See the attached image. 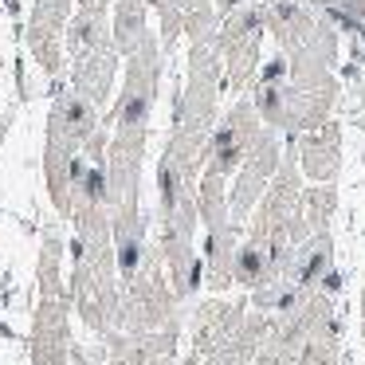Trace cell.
Here are the masks:
<instances>
[{
  "mask_svg": "<svg viewBox=\"0 0 365 365\" xmlns=\"http://www.w3.org/2000/svg\"><path fill=\"white\" fill-rule=\"evenodd\" d=\"M75 240H71V310L83 318L91 334L110 338L118 330V307H122V279L114 263V240H110V212L87 208L75 212Z\"/></svg>",
  "mask_w": 365,
  "mask_h": 365,
  "instance_id": "6da1fadb",
  "label": "cell"
},
{
  "mask_svg": "<svg viewBox=\"0 0 365 365\" xmlns=\"http://www.w3.org/2000/svg\"><path fill=\"white\" fill-rule=\"evenodd\" d=\"M98 114L103 110H95L87 98L56 83V103L48 114V138H43V181L59 220H71V161L98 134Z\"/></svg>",
  "mask_w": 365,
  "mask_h": 365,
  "instance_id": "7a4b0ae2",
  "label": "cell"
},
{
  "mask_svg": "<svg viewBox=\"0 0 365 365\" xmlns=\"http://www.w3.org/2000/svg\"><path fill=\"white\" fill-rule=\"evenodd\" d=\"M181 322V302L165 279L158 244H150L142 271L130 283H122V307H118V330L114 334H145V330H165Z\"/></svg>",
  "mask_w": 365,
  "mask_h": 365,
  "instance_id": "3957f363",
  "label": "cell"
},
{
  "mask_svg": "<svg viewBox=\"0 0 365 365\" xmlns=\"http://www.w3.org/2000/svg\"><path fill=\"white\" fill-rule=\"evenodd\" d=\"M161 83V43L145 36L134 56H126V75H122V95L110 110V134H138L150 138V118L158 103Z\"/></svg>",
  "mask_w": 365,
  "mask_h": 365,
  "instance_id": "277c9868",
  "label": "cell"
},
{
  "mask_svg": "<svg viewBox=\"0 0 365 365\" xmlns=\"http://www.w3.org/2000/svg\"><path fill=\"white\" fill-rule=\"evenodd\" d=\"M71 294L40 299L28 330V365H71Z\"/></svg>",
  "mask_w": 365,
  "mask_h": 365,
  "instance_id": "5b68a950",
  "label": "cell"
},
{
  "mask_svg": "<svg viewBox=\"0 0 365 365\" xmlns=\"http://www.w3.org/2000/svg\"><path fill=\"white\" fill-rule=\"evenodd\" d=\"M275 169H279V142H275V134H259L255 145L247 150L244 165L232 177V189H228V216H232L236 228H244L247 216L255 212V205H259V197L267 192Z\"/></svg>",
  "mask_w": 365,
  "mask_h": 365,
  "instance_id": "8992f818",
  "label": "cell"
},
{
  "mask_svg": "<svg viewBox=\"0 0 365 365\" xmlns=\"http://www.w3.org/2000/svg\"><path fill=\"white\" fill-rule=\"evenodd\" d=\"M259 114H255L252 103H240L220 126L208 134L205 142V173H216V177H236V169L244 165L247 150L255 145L259 138Z\"/></svg>",
  "mask_w": 365,
  "mask_h": 365,
  "instance_id": "52a82bcc",
  "label": "cell"
},
{
  "mask_svg": "<svg viewBox=\"0 0 365 365\" xmlns=\"http://www.w3.org/2000/svg\"><path fill=\"white\" fill-rule=\"evenodd\" d=\"M177 341H181V322L145 334H110L103 338V354L106 365H161L165 357H177Z\"/></svg>",
  "mask_w": 365,
  "mask_h": 365,
  "instance_id": "ba28073f",
  "label": "cell"
},
{
  "mask_svg": "<svg viewBox=\"0 0 365 365\" xmlns=\"http://www.w3.org/2000/svg\"><path fill=\"white\" fill-rule=\"evenodd\" d=\"M106 138L110 134L98 126V134L71 161V216L87 208H106Z\"/></svg>",
  "mask_w": 365,
  "mask_h": 365,
  "instance_id": "9c48e42d",
  "label": "cell"
},
{
  "mask_svg": "<svg viewBox=\"0 0 365 365\" xmlns=\"http://www.w3.org/2000/svg\"><path fill=\"white\" fill-rule=\"evenodd\" d=\"M247 314V299L224 302V299H208L197 307V318H192V354L197 357H216L224 346L232 341V334L240 330Z\"/></svg>",
  "mask_w": 365,
  "mask_h": 365,
  "instance_id": "30bf717a",
  "label": "cell"
},
{
  "mask_svg": "<svg viewBox=\"0 0 365 365\" xmlns=\"http://www.w3.org/2000/svg\"><path fill=\"white\" fill-rule=\"evenodd\" d=\"M240 240H244V228H236V224H224V228L205 232L200 267H205V287L216 294V299L232 287V259H236Z\"/></svg>",
  "mask_w": 365,
  "mask_h": 365,
  "instance_id": "8fae6325",
  "label": "cell"
},
{
  "mask_svg": "<svg viewBox=\"0 0 365 365\" xmlns=\"http://www.w3.org/2000/svg\"><path fill=\"white\" fill-rule=\"evenodd\" d=\"M114 75H118V56H114V48H103V51H91V56L75 59V71L67 87L79 98H87L95 110H103L106 98H110Z\"/></svg>",
  "mask_w": 365,
  "mask_h": 365,
  "instance_id": "7c38bea8",
  "label": "cell"
},
{
  "mask_svg": "<svg viewBox=\"0 0 365 365\" xmlns=\"http://www.w3.org/2000/svg\"><path fill=\"white\" fill-rule=\"evenodd\" d=\"M330 271H334V232H314V236L294 252L287 279H291L302 294H314L318 283H322Z\"/></svg>",
  "mask_w": 365,
  "mask_h": 365,
  "instance_id": "4fadbf2b",
  "label": "cell"
},
{
  "mask_svg": "<svg viewBox=\"0 0 365 365\" xmlns=\"http://www.w3.org/2000/svg\"><path fill=\"white\" fill-rule=\"evenodd\" d=\"M103 48H110V20H106V12H91V9L71 12V20L63 28V56L83 59Z\"/></svg>",
  "mask_w": 365,
  "mask_h": 365,
  "instance_id": "5bb4252c",
  "label": "cell"
},
{
  "mask_svg": "<svg viewBox=\"0 0 365 365\" xmlns=\"http://www.w3.org/2000/svg\"><path fill=\"white\" fill-rule=\"evenodd\" d=\"M63 255H67L63 232H59V224H48L43 236H40V259H36V287H40V299H59V294H67Z\"/></svg>",
  "mask_w": 365,
  "mask_h": 365,
  "instance_id": "9a60e30c",
  "label": "cell"
},
{
  "mask_svg": "<svg viewBox=\"0 0 365 365\" xmlns=\"http://www.w3.org/2000/svg\"><path fill=\"white\" fill-rule=\"evenodd\" d=\"M338 165H341V150H338V130L334 126H326L322 134L307 138V142L299 145V173H307L310 181L334 185Z\"/></svg>",
  "mask_w": 365,
  "mask_h": 365,
  "instance_id": "2e32d148",
  "label": "cell"
},
{
  "mask_svg": "<svg viewBox=\"0 0 365 365\" xmlns=\"http://www.w3.org/2000/svg\"><path fill=\"white\" fill-rule=\"evenodd\" d=\"M114 20H110V48L114 56H134L138 43L150 36V28H145V0H114Z\"/></svg>",
  "mask_w": 365,
  "mask_h": 365,
  "instance_id": "e0dca14e",
  "label": "cell"
},
{
  "mask_svg": "<svg viewBox=\"0 0 365 365\" xmlns=\"http://www.w3.org/2000/svg\"><path fill=\"white\" fill-rule=\"evenodd\" d=\"M299 208H302V220H307L310 232H330L334 208H338V189H334V185H314V189H302Z\"/></svg>",
  "mask_w": 365,
  "mask_h": 365,
  "instance_id": "ac0fdd59",
  "label": "cell"
},
{
  "mask_svg": "<svg viewBox=\"0 0 365 365\" xmlns=\"http://www.w3.org/2000/svg\"><path fill=\"white\" fill-rule=\"evenodd\" d=\"M12 130V114H0V150H4V138H9Z\"/></svg>",
  "mask_w": 365,
  "mask_h": 365,
  "instance_id": "d6986e66",
  "label": "cell"
},
{
  "mask_svg": "<svg viewBox=\"0 0 365 365\" xmlns=\"http://www.w3.org/2000/svg\"><path fill=\"white\" fill-rule=\"evenodd\" d=\"M185 365H216V361H212V357H197V354H189V357H185Z\"/></svg>",
  "mask_w": 365,
  "mask_h": 365,
  "instance_id": "ffe728a7",
  "label": "cell"
},
{
  "mask_svg": "<svg viewBox=\"0 0 365 365\" xmlns=\"http://www.w3.org/2000/svg\"><path fill=\"white\" fill-rule=\"evenodd\" d=\"M361 341H365V279H361Z\"/></svg>",
  "mask_w": 365,
  "mask_h": 365,
  "instance_id": "44dd1931",
  "label": "cell"
},
{
  "mask_svg": "<svg viewBox=\"0 0 365 365\" xmlns=\"http://www.w3.org/2000/svg\"><path fill=\"white\" fill-rule=\"evenodd\" d=\"M4 4H9V9H12V12H16V4H20V0H4Z\"/></svg>",
  "mask_w": 365,
  "mask_h": 365,
  "instance_id": "7402d4cb",
  "label": "cell"
}]
</instances>
